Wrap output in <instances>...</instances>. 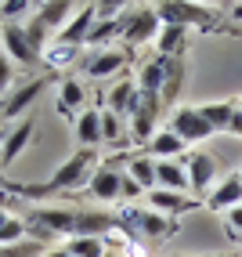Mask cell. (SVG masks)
Wrapping results in <instances>:
<instances>
[{
    "label": "cell",
    "instance_id": "cell-1",
    "mask_svg": "<svg viewBox=\"0 0 242 257\" xmlns=\"http://www.w3.org/2000/svg\"><path fill=\"white\" fill-rule=\"evenodd\" d=\"M98 167H101L98 163V149H76L73 156H65L55 167V174H51V178L33 181V185H19V196L37 199V196H51V192H73V188H83L94 178Z\"/></svg>",
    "mask_w": 242,
    "mask_h": 257
},
{
    "label": "cell",
    "instance_id": "cell-2",
    "mask_svg": "<svg viewBox=\"0 0 242 257\" xmlns=\"http://www.w3.org/2000/svg\"><path fill=\"white\" fill-rule=\"evenodd\" d=\"M155 11H159V22L163 26H184V29H217L220 19L217 11L210 4H192V0H166V4H155Z\"/></svg>",
    "mask_w": 242,
    "mask_h": 257
},
{
    "label": "cell",
    "instance_id": "cell-3",
    "mask_svg": "<svg viewBox=\"0 0 242 257\" xmlns=\"http://www.w3.org/2000/svg\"><path fill=\"white\" fill-rule=\"evenodd\" d=\"M123 37H119V44L123 47H141V44H155V37H159V11H155V4H141V8H127L123 11Z\"/></svg>",
    "mask_w": 242,
    "mask_h": 257
},
{
    "label": "cell",
    "instance_id": "cell-4",
    "mask_svg": "<svg viewBox=\"0 0 242 257\" xmlns=\"http://www.w3.org/2000/svg\"><path fill=\"white\" fill-rule=\"evenodd\" d=\"M141 91V87H137ZM159 112H163V101L155 98V94H137V101H134V109H130V116H127V134L134 142H141V145H148L152 142V134L159 131Z\"/></svg>",
    "mask_w": 242,
    "mask_h": 257
},
{
    "label": "cell",
    "instance_id": "cell-5",
    "mask_svg": "<svg viewBox=\"0 0 242 257\" xmlns=\"http://www.w3.org/2000/svg\"><path fill=\"white\" fill-rule=\"evenodd\" d=\"M166 127L174 131L184 145H195V149L217 134L210 123H206V116L199 112V105H177L174 112H170V123H166Z\"/></svg>",
    "mask_w": 242,
    "mask_h": 257
},
{
    "label": "cell",
    "instance_id": "cell-6",
    "mask_svg": "<svg viewBox=\"0 0 242 257\" xmlns=\"http://www.w3.org/2000/svg\"><path fill=\"white\" fill-rule=\"evenodd\" d=\"M184 170H188V192L195 196H210V188L220 181V167H217V156H210V152L202 149H188L184 156Z\"/></svg>",
    "mask_w": 242,
    "mask_h": 257
},
{
    "label": "cell",
    "instance_id": "cell-7",
    "mask_svg": "<svg viewBox=\"0 0 242 257\" xmlns=\"http://www.w3.org/2000/svg\"><path fill=\"white\" fill-rule=\"evenodd\" d=\"M37 228L40 235H51V239H73V225H76V210L69 207H37L29 214L26 228Z\"/></svg>",
    "mask_w": 242,
    "mask_h": 257
},
{
    "label": "cell",
    "instance_id": "cell-8",
    "mask_svg": "<svg viewBox=\"0 0 242 257\" xmlns=\"http://www.w3.org/2000/svg\"><path fill=\"white\" fill-rule=\"evenodd\" d=\"M130 62V51L123 47V44H116V47H101V51H91L87 58H83L80 65H83V73H87L91 80H109V76H116L123 65Z\"/></svg>",
    "mask_w": 242,
    "mask_h": 257
},
{
    "label": "cell",
    "instance_id": "cell-9",
    "mask_svg": "<svg viewBox=\"0 0 242 257\" xmlns=\"http://www.w3.org/2000/svg\"><path fill=\"white\" fill-rule=\"evenodd\" d=\"M0 51H4L8 62H19V65H37L40 55L33 51L29 37H26V26L22 22H11V26H0Z\"/></svg>",
    "mask_w": 242,
    "mask_h": 257
},
{
    "label": "cell",
    "instance_id": "cell-10",
    "mask_svg": "<svg viewBox=\"0 0 242 257\" xmlns=\"http://www.w3.org/2000/svg\"><path fill=\"white\" fill-rule=\"evenodd\" d=\"M119 232V221L116 210H76V225L73 235H87V239H112Z\"/></svg>",
    "mask_w": 242,
    "mask_h": 257
},
{
    "label": "cell",
    "instance_id": "cell-11",
    "mask_svg": "<svg viewBox=\"0 0 242 257\" xmlns=\"http://www.w3.org/2000/svg\"><path fill=\"white\" fill-rule=\"evenodd\" d=\"M202 203H206V210H213V214H220V217L228 214V210H235L238 203H242V170H238V174L220 178Z\"/></svg>",
    "mask_w": 242,
    "mask_h": 257
},
{
    "label": "cell",
    "instance_id": "cell-12",
    "mask_svg": "<svg viewBox=\"0 0 242 257\" xmlns=\"http://www.w3.org/2000/svg\"><path fill=\"white\" fill-rule=\"evenodd\" d=\"M119 188H123V170H119L112 160L101 163L94 170V178L87 181V192L98 199V203H119Z\"/></svg>",
    "mask_w": 242,
    "mask_h": 257
},
{
    "label": "cell",
    "instance_id": "cell-13",
    "mask_svg": "<svg viewBox=\"0 0 242 257\" xmlns=\"http://www.w3.org/2000/svg\"><path fill=\"white\" fill-rule=\"evenodd\" d=\"M94 22H98V4H80L73 11V19L65 22V29L58 33L55 40H65V44H73V47H87V37H91Z\"/></svg>",
    "mask_w": 242,
    "mask_h": 257
},
{
    "label": "cell",
    "instance_id": "cell-14",
    "mask_svg": "<svg viewBox=\"0 0 242 257\" xmlns=\"http://www.w3.org/2000/svg\"><path fill=\"white\" fill-rule=\"evenodd\" d=\"M44 87H47V80H40V76H33V80L22 83V87H15L4 98V105H0V119H19V116H26V109L44 94Z\"/></svg>",
    "mask_w": 242,
    "mask_h": 257
},
{
    "label": "cell",
    "instance_id": "cell-15",
    "mask_svg": "<svg viewBox=\"0 0 242 257\" xmlns=\"http://www.w3.org/2000/svg\"><path fill=\"white\" fill-rule=\"evenodd\" d=\"M170 69H174V58H163V55H155L148 62H141V69H137V87H141L145 94H155L159 98L163 87H166V80H170Z\"/></svg>",
    "mask_w": 242,
    "mask_h": 257
},
{
    "label": "cell",
    "instance_id": "cell-16",
    "mask_svg": "<svg viewBox=\"0 0 242 257\" xmlns=\"http://www.w3.org/2000/svg\"><path fill=\"white\" fill-rule=\"evenodd\" d=\"M145 207H152L155 214H163V217H181L188 210H195L199 207V199H188L184 192H166V188H155V192L145 196Z\"/></svg>",
    "mask_w": 242,
    "mask_h": 257
},
{
    "label": "cell",
    "instance_id": "cell-17",
    "mask_svg": "<svg viewBox=\"0 0 242 257\" xmlns=\"http://www.w3.org/2000/svg\"><path fill=\"white\" fill-rule=\"evenodd\" d=\"M29 138H33V119L26 116V119H19L8 134H4V145H0V167H11L15 160L26 152V145H29Z\"/></svg>",
    "mask_w": 242,
    "mask_h": 257
},
{
    "label": "cell",
    "instance_id": "cell-18",
    "mask_svg": "<svg viewBox=\"0 0 242 257\" xmlns=\"http://www.w3.org/2000/svg\"><path fill=\"white\" fill-rule=\"evenodd\" d=\"M73 127H76L80 149H98L101 142H105V131H101V109H83L73 119Z\"/></svg>",
    "mask_w": 242,
    "mask_h": 257
},
{
    "label": "cell",
    "instance_id": "cell-19",
    "mask_svg": "<svg viewBox=\"0 0 242 257\" xmlns=\"http://www.w3.org/2000/svg\"><path fill=\"white\" fill-rule=\"evenodd\" d=\"M148 156L152 160H184L188 156V145L170 127H159L152 134V142H148Z\"/></svg>",
    "mask_w": 242,
    "mask_h": 257
},
{
    "label": "cell",
    "instance_id": "cell-20",
    "mask_svg": "<svg viewBox=\"0 0 242 257\" xmlns=\"http://www.w3.org/2000/svg\"><path fill=\"white\" fill-rule=\"evenodd\" d=\"M155 188H166V192H188L184 160H155Z\"/></svg>",
    "mask_w": 242,
    "mask_h": 257
},
{
    "label": "cell",
    "instance_id": "cell-21",
    "mask_svg": "<svg viewBox=\"0 0 242 257\" xmlns=\"http://www.w3.org/2000/svg\"><path fill=\"white\" fill-rule=\"evenodd\" d=\"M137 94H141V91H137V80L134 76H123V80H119V83H112V87H109V98H105V105L116 112V116H130V109H134V101H137Z\"/></svg>",
    "mask_w": 242,
    "mask_h": 257
},
{
    "label": "cell",
    "instance_id": "cell-22",
    "mask_svg": "<svg viewBox=\"0 0 242 257\" xmlns=\"http://www.w3.org/2000/svg\"><path fill=\"white\" fill-rule=\"evenodd\" d=\"M73 11H76V8L69 4V0H47V4H37V19L58 37V33L65 29V22L73 19Z\"/></svg>",
    "mask_w": 242,
    "mask_h": 257
},
{
    "label": "cell",
    "instance_id": "cell-23",
    "mask_svg": "<svg viewBox=\"0 0 242 257\" xmlns=\"http://www.w3.org/2000/svg\"><path fill=\"white\" fill-rule=\"evenodd\" d=\"M40 62L47 69H69L73 62H80V47L65 44V40H51L44 51H40Z\"/></svg>",
    "mask_w": 242,
    "mask_h": 257
},
{
    "label": "cell",
    "instance_id": "cell-24",
    "mask_svg": "<svg viewBox=\"0 0 242 257\" xmlns=\"http://www.w3.org/2000/svg\"><path fill=\"white\" fill-rule=\"evenodd\" d=\"M199 112L206 116V123H210L217 134H224V131L231 134V119H235L238 105L235 101H206V105H199Z\"/></svg>",
    "mask_w": 242,
    "mask_h": 257
},
{
    "label": "cell",
    "instance_id": "cell-25",
    "mask_svg": "<svg viewBox=\"0 0 242 257\" xmlns=\"http://www.w3.org/2000/svg\"><path fill=\"white\" fill-rule=\"evenodd\" d=\"M184 40H188V29H184V26H163L159 37H155V55H163V58H181Z\"/></svg>",
    "mask_w": 242,
    "mask_h": 257
},
{
    "label": "cell",
    "instance_id": "cell-26",
    "mask_svg": "<svg viewBox=\"0 0 242 257\" xmlns=\"http://www.w3.org/2000/svg\"><path fill=\"white\" fill-rule=\"evenodd\" d=\"M123 170H127V174H130L137 185H141V188H145V196H148V192H155V160L148 156V152H145V156H130Z\"/></svg>",
    "mask_w": 242,
    "mask_h": 257
},
{
    "label": "cell",
    "instance_id": "cell-27",
    "mask_svg": "<svg viewBox=\"0 0 242 257\" xmlns=\"http://www.w3.org/2000/svg\"><path fill=\"white\" fill-rule=\"evenodd\" d=\"M58 109L65 116H80L83 112V83L80 80H62V87H58Z\"/></svg>",
    "mask_w": 242,
    "mask_h": 257
},
{
    "label": "cell",
    "instance_id": "cell-28",
    "mask_svg": "<svg viewBox=\"0 0 242 257\" xmlns=\"http://www.w3.org/2000/svg\"><path fill=\"white\" fill-rule=\"evenodd\" d=\"M22 239H26V221L0 207V246H15V243H22Z\"/></svg>",
    "mask_w": 242,
    "mask_h": 257
},
{
    "label": "cell",
    "instance_id": "cell-29",
    "mask_svg": "<svg viewBox=\"0 0 242 257\" xmlns=\"http://www.w3.org/2000/svg\"><path fill=\"white\" fill-rule=\"evenodd\" d=\"M69 250V257H105V239H87V235H73L62 243Z\"/></svg>",
    "mask_w": 242,
    "mask_h": 257
},
{
    "label": "cell",
    "instance_id": "cell-30",
    "mask_svg": "<svg viewBox=\"0 0 242 257\" xmlns=\"http://www.w3.org/2000/svg\"><path fill=\"white\" fill-rule=\"evenodd\" d=\"M22 26H26V37H29V44H33V51H37V55H40L51 40H55V33H51V29L37 19V11H33V19H26Z\"/></svg>",
    "mask_w": 242,
    "mask_h": 257
},
{
    "label": "cell",
    "instance_id": "cell-31",
    "mask_svg": "<svg viewBox=\"0 0 242 257\" xmlns=\"http://www.w3.org/2000/svg\"><path fill=\"white\" fill-rule=\"evenodd\" d=\"M44 253H47V246L40 239H22L15 246H0V257H44Z\"/></svg>",
    "mask_w": 242,
    "mask_h": 257
},
{
    "label": "cell",
    "instance_id": "cell-32",
    "mask_svg": "<svg viewBox=\"0 0 242 257\" xmlns=\"http://www.w3.org/2000/svg\"><path fill=\"white\" fill-rule=\"evenodd\" d=\"M37 4H29V0H0V26H11L19 15H33Z\"/></svg>",
    "mask_w": 242,
    "mask_h": 257
},
{
    "label": "cell",
    "instance_id": "cell-33",
    "mask_svg": "<svg viewBox=\"0 0 242 257\" xmlns=\"http://www.w3.org/2000/svg\"><path fill=\"white\" fill-rule=\"evenodd\" d=\"M101 131H105V142H119V138L127 134L123 116H116L112 109H101Z\"/></svg>",
    "mask_w": 242,
    "mask_h": 257
},
{
    "label": "cell",
    "instance_id": "cell-34",
    "mask_svg": "<svg viewBox=\"0 0 242 257\" xmlns=\"http://www.w3.org/2000/svg\"><path fill=\"white\" fill-rule=\"evenodd\" d=\"M141 196H145V188L137 185V181L127 174V170H123V188H119V203H137Z\"/></svg>",
    "mask_w": 242,
    "mask_h": 257
},
{
    "label": "cell",
    "instance_id": "cell-35",
    "mask_svg": "<svg viewBox=\"0 0 242 257\" xmlns=\"http://www.w3.org/2000/svg\"><path fill=\"white\" fill-rule=\"evenodd\" d=\"M224 232H228V235H235V239H242V203H238L235 210H228V214H224Z\"/></svg>",
    "mask_w": 242,
    "mask_h": 257
},
{
    "label": "cell",
    "instance_id": "cell-36",
    "mask_svg": "<svg viewBox=\"0 0 242 257\" xmlns=\"http://www.w3.org/2000/svg\"><path fill=\"white\" fill-rule=\"evenodd\" d=\"M8 94H11V62L0 51V98H8Z\"/></svg>",
    "mask_w": 242,
    "mask_h": 257
},
{
    "label": "cell",
    "instance_id": "cell-37",
    "mask_svg": "<svg viewBox=\"0 0 242 257\" xmlns=\"http://www.w3.org/2000/svg\"><path fill=\"white\" fill-rule=\"evenodd\" d=\"M228 15H231L235 22H242V0H238V4H228Z\"/></svg>",
    "mask_w": 242,
    "mask_h": 257
},
{
    "label": "cell",
    "instance_id": "cell-38",
    "mask_svg": "<svg viewBox=\"0 0 242 257\" xmlns=\"http://www.w3.org/2000/svg\"><path fill=\"white\" fill-rule=\"evenodd\" d=\"M44 257H69V250H65V246H47Z\"/></svg>",
    "mask_w": 242,
    "mask_h": 257
},
{
    "label": "cell",
    "instance_id": "cell-39",
    "mask_svg": "<svg viewBox=\"0 0 242 257\" xmlns=\"http://www.w3.org/2000/svg\"><path fill=\"white\" fill-rule=\"evenodd\" d=\"M231 134H238V138H242V112H235V119H231Z\"/></svg>",
    "mask_w": 242,
    "mask_h": 257
},
{
    "label": "cell",
    "instance_id": "cell-40",
    "mask_svg": "<svg viewBox=\"0 0 242 257\" xmlns=\"http://www.w3.org/2000/svg\"><path fill=\"white\" fill-rule=\"evenodd\" d=\"M202 257H228V253H202Z\"/></svg>",
    "mask_w": 242,
    "mask_h": 257
},
{
    "label": "cell",
    "instance_id": "cell-41",
    "mask_svg": "<svg viewBox=\"0 0 242 257\" xmlns=\"http://www.w3.org/2000/svg\"><path fill=\"white\" fill-rule=\"evenodd\" d=\"M235 105H238V112H242V98H238V101H235Z\"/></svg>",
    "mask_w": 242,
    "mask_h": 257
}]
</instances>
